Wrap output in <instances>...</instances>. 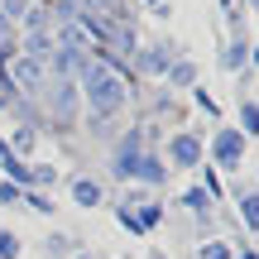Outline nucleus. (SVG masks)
Returning <instances> with one entry per match:
<instances>
[{
  "label": "nucleus",
  "instance_id": "f257e3e1",
  "mask_svg": "<svg viewBox=\"0 0 259 259\" xmlns=\"http://www.w3.org/2000/svg\"><path fill=\"white\" fill-rule=\"evenodd\" d=\"M77 92H82V115L92 130H106L111 120H120L130 96H135V82L120 77L115 67L96 63V58H82V67H77Z\"/></svg>",
  "mask_w": 259,
  "mask_h": 259
},
{
  "label": "nucleus",
  "instance_id": "f03ea898",
  "mask_svg": "<svg viewBox=\"0 0 259 259\" xmlns=\"http://www.w3.org/2000/svg\"><path fill=\"white\" fill-rule=\"evenodd\" d=\"M44 115L53 130H77L82 125V92H77V77H48L44 87Z\"/></svg>",
  "mask_w": 259,
  "mask_h": 259
},
{
  "label": "nucleus",
  "instance_id": "7ed1b4c3",
  "mask_svg": "<svg viewBox=\"0 0 259 259\" xmlns=\"http://www.w3.org/2000/svg\"><path fill=\"white\" fill-rule=\"evenodd\" d=\"M245 154H250V139H245L235 125L221 120V125L211 130V139H206V163H211L221 178H235V173H240V168H245Z\"/></svg>",
  "mask_w": 259,
  "mask_h": 259
},
{
  "label": "nucleus",
  "instance_id": "20e7f679",
  "mask_svg": "<svg viewBox=\"0 0 259 259\" xmlns=\"http://www.w3.org/2000/svg\"><path fill=\"white\" fill-rule=\"evenodd\" d=\"M158 154H163L168 173H192V168L206 158V139L197 135V130H173V135H163Z\"/></svg>",
  "mask_w": 259,
  "mask_h": 259
},
{
  "label": "nucleus",
  "instance_id": "39448f33",
  "mask_svg": "<svg viewBox=\"0 0 259 259\" xmlns=\"http://www.w3.org/2000/svg\"><path fill=\"white\" fill-rule=\"evenodd\" d=\"M149 154L144 135H139V125H130L125 135H115V149H111V178L115 183H135L139 173V158Z\"/></svg>",
  "mask_w": 259,
  "mask_h": 259
},
{
  "label": "nucleus",
  "instance_id": "423d86ee",
  "mask_svg": "<svg viewBox=\"0 0 259 259\" xmlns=\"http://www.w3.org/2000/svg\"><path fill=\"white\" fill-rule=\"evenodd\" d=\"M5 77H10V87H15V96H24V101H34V96H44V87H48V67L38 63V58H29V53H15L5 63Z\"/></svg>",
  "mask_w": 259,
  "mask_h": 259
},
{
  "label": "nucleus",
  "instance_id": "0eeeda50",
  "mask_svg": "<svg viewBox=\"0 0 259 259\" xmlns=\"http://www.w3.org/2000/svg\"><path fill=\"white\" fill-rule=\"evenodd\" d=\"M168 63H173V48L168 44H144V48H135V58H130V72H144V77H158V82H163Z\"/></svg>",
  "mask_w": 259,
  "mask_h": 259
},
{
  "label": "nucleus",
  "instance_id": "6e6552de",
  "mask_svg": "<svg viewBox=\"0 0 259 259\" xmlns=\"http://www.w3.org/2000/svg\"><path fill=\"white\" fill-rule=\"evenodd\" d=\"M67 192H72V202L82 206V211H96V206H106V183L92 173H72L67 178Z\"/></svg>",
  "mask_w": 259,
  "mask_h": 259
},
{
  "label": "nucleus",
  "instance_id": "1a4fd4ad",
  "mask_svg": "<svg viewBox=\"0 0 259 259\" xmlns=\"http://www.w3.org/2000/svg\"><path fill=\"white\" fill-rule=\"evenodd\" d=\"M231 197H235V221H240V231L245 235H259V187L235 183Z\"/></svg>",
  "mask_w": 259,
  "mask_h": 259
},
{
  "label": "nucleus",
  "instance_id": "9d476101",
  "mask_svg": "<svg viewBox=\"0 0 259 259\" xmlns=\"http://www.w3.org/2000/svg\"><path fill=\"white\" fill-rule=\"evenodd\" d=\"M168 206H178V211H187V216H216V202L206 197V187H197V183H187L178 197H168Z\"/></svg>",
  "mask_w": 259,
  "mask_h": 259
},
{
  "label": "nucleus",
  "instance_id": "9b49d317",
  "mask_svg": "<svg viewBox=\"0 0 259 259\" xmlns=\"http://www.w3.org/2000/svg\"><path fill=\"white\" fill-rule=\"evenodd\" d=\"M135 183H139V187H149V192L168 187V163H163V154H158V149H149V154L139 158V173H135Z\"/></svg>",
  "mask_w": 259,
  "mask_h": 259
},
{
  "label": "nucleus",
  "instance_id": "f8f14e48",
  "mask_svg": "<svg viewBox=\"0 0 259 259\" xmlns=\"http://www.w3.org/2000/svg\"><path fill=\"white\" fill-rule=\"evenodd\" d=\"M5 144H10V154H15V158L34 163V149H38V125H24V120H19V125L5 135Z\"/></svg>",
  "mask_w": 259,
  "mask_h": 259
},
{
  "label": "nucleus",
  "instance_id": "ddd939ff",
  "mask_svg": "<svg viewBox=\"0 0 259 259\" xmlns=\"http://www.w3.org/2000/svg\"><path fill=\"white\" fill-rule=\"evenodd\" d=\"M187 87H197V63H187V58H173L163 72V92H187Z\"/></svg>",
  "mask_w": 259,
  "mask_h": 259
},
{
  "label": "nucleus",
  "instance_id": "4468645a",
  "mask_svg": "<svg viewBox=\"0 0 259 259\" xmlns=\"http://www.w3.org/2000/svg\"><path fill=\"white\" fill-rule=\"evenodd\" d=\"M135 216H139V226H144V235H154V231H163V221H168V202L154 192L144 206H135Z\"/></svg>",
  "mask_w": 259,
  "mask_h": 259
},
{
  "label": "nucleus",
  "instance_id": "2eb2a0df",
  "mask_svg": "<svg viewBox=\"0 0 259 259\" xmlns=\"http://www.w3.org/2000/svg\"><path fill=\"white\" fill-rule=\"evenodd\" d=\"M53 29H34V34H24L19 38V53H29V58H38V63H48L53 58Z\"/></svg>",
  "mask_w": 259,
  "mask_h": 259
},
{
  "label": "nucleus",
  "instance_id": "dca6fc26",
  "mask_svg": "<svg viewBox=\"0 0 259 259\" xmlns=\"http://www.w3.org/2000/svg\"><path fill=\"white\" fill-rule=\"evenodd\" d=\"M221 67H226V72H250V38H245V34H235L231 44H226Z\"/></svg>",
  "mask_w": 259,
  "mask_h": 259
},
{
  "label": "nucleus",
  "instance_id": "f3484780",
  "mask_svg": "<svg viewBox=\"0 0 259 259\" xmlns=\"http://www.w3.org/2000/svg\"><path fill=\"white\" fill-rule=\"evenodd\" d=\"M192 178H197V187H206V197H211V202H216V206H221V202H226V178H221V173H216V168H211V163H206V158H202V163H197V168H192Z\"/></svg>",
  "mask_w": 259,
  "mask_h": 259
},
{
  "label": "nucleus",
  "instance_id": "a211bd4d",
  "mask_svg": "<svg viewBox=\"0 0 259 259\" xmlns=\"http://www.w3.org/2000/svg\"><path fill=\"white\" fill-rule=\"evenodd\" d=\"M235 130L245 139H259V101L254 96H240V111H235Z\"/></svg>",
  "mask_w": 259,
  "mask_h": 259
},
{
  "label": "nucleus",
  "instance_id": "6ab92c4d",
  "mask_svg": "<svg viewBox=\"0 0 259 259\" xmlns=\"http://www.w3.org/2000/svg\"><path fill=\"white\" fill-rule=\"evenodd\" d=\"M58 183H63V168H58V163H29V187H38V192H53Z\"/></svg>",
  "mask_w": 259,
  "mask_h": 259
},
{
  "label": "nucleus",
  "instance_id": "aec40b11",
  "mask_svg": "<svg viewBox=\"0 0 259 259\" xmlns=\"http://www.w3.org/2000/svg\"><path fill=\"white\" fill-rule=\"evenodd\" d=\"M197 259H235V245L226 240V235H206V240H197Z\"/></svg>",
  "mask_w": 259,
  "mask_h": 259
},
{
  "label": "nucleus",
  "instance_id": "412c9836",
  "mask_svg": "<svg viewBox=\"0 0 259 259\" xmlns=\"http://www.w3.org/2000/svg\"><path fill=\"white\" fill-rule=\"evenodd\" d=\"M187 96H192V111H197V115H206V120H216V125H221V106H216V96L206 92L202 82H197V87H187Z\"/></svg>",
  "mask_w": 259,
  "mask_h": 259
},
{
  "label": "nucleus",
  "instance_id": "4be33fe9",
  "mask_svg": "<svg viewBox=\"0 0 259 259\" xmlns=\"http://www.w3.org/2000/svg\"><path fill=\"white\" fill-rule=\"evenodd\" d=\"M19 206H29V211H38V216H58V202H53V192H38V187H24Z\"/></svg>",
  "mask_w": 259,
  "mask_h": 259
},
{
  "label": "nucleus",
  "instance_id": "5701e85b",
  "mask_svg": "<svg viewBox=\"0 0 259 259\" xmlns=\"http://www.w3.org/2000/svg\"><path fill=\"white\" fill-rule=\"evenodd\" d=\"M115 226H120L130 240H144V226H139V216L130 211V206H120V202H115Z\"/></svg>",
  "mask_w": 259,
  "mask_h": 259
},
{
  "label": "nucleus",
  "instance_id": "b1692460",
  "mask_svg": "<svg viewBox=\"0 0 259 259\" xmlns=\"http://www.w3.org/2000/svg\"><path fill=\"white\" fill-rule=\"evenodd\" d=\"M0 259H24V240L10 226H0Z\"/></svg>",
  "mask_w": 259,
  "mask_h": 259
},
{
  "label": "nucleus",
  "instance_id": "393cba45",
  "mask_svg": "<svg viewBox=\"0 0 259 259\" xmlns=\"http://www.w3.org/2000/svg\"><path fill=\"white\" fill-rule=\"evenodd\" d=\"M67 250H77V245H72V235H63V231H53V235H48V259H67Z\"/></svg>",
  "mask_w": 259,
  "mask_h": 259
},
{
  "label": "nucleus",
  "instance_id": "a878e982",
  "mask_svg": "<svg viewBox=\"0 0 259 259\" xmlns=\"http://www.w3.org/2000/svg\"><path fill=\"white\" fill-rule=\"evenodd\" d=\"M24 10H29V0H0V15H5L15 29H19V19H24Z\"/></svg>",
  "mask_w": 259,
  "mask_h": 259
},
{
  "label": "nucleus",
  "instance_id": "bb28decb",
  "mask_svg": "<svg viewBox=\"0 0 259 259\" xmlns=\"http://www.w3.org/2000/svg\"><path fill=\"white\" fill-rule=\"evenodd\" d=\"M19 197H24V187H15L10 178H0V206H19Z\"/></svg>",
  "mask_w": 259,
  "mask_h": 259
},
{
  "label": "nucleus",
  "instance_id": "cd10ccee",
  "mask_svg": "<svg viewBox=\"0 0 259 259\" xmlns=\"http://www.w3.org/2000/svg\"><path fill=\"white\" fill-rule=\"evenodd\" d=\"M235 259H259V250L254 245H235Z\"/></svg>",
  "mask_w": 259,
  "mask_h": 259
},
{
  "label": "nucleus",
  "instance_id": "c85d7f7f",
  "mask_svg": "<svg viewBox=\"0 0 259 259\" xmlns=\"http://www.w3.org/2000/svg\"><path fill=\"white\" fill-rule=\"evenodd\" d=\"M67 259H96L92 250H72V254H67Z\"/></svg>",
  "mask_w": 259,
  "mask_h": 259
},
{
  "label": "nucleus",
  "instance_id": "c756f323",
  "mask_svg": "<svg viewBox=\"0 0 259 259\" xmlns=\"http://www.w3.org/2000/svg\"><path fill=\"white\" fill-rule=\"evenodd\" d=\"M250 67H259V44H250Z\"/></svg>",
  "mask_w": 259,
  "mask_h": 259
},
{
  "label": "nucleus",
  "instance_id": "7c9ffc66",
  "mask_svg": "<svg viewBox=\"0 0 259 259\" xmlns=\"http://www.w3.org/2000/svg\"><path fill=\"white\" fill-rule=\"evenodd\" d=\"M0 111H10V96H5V92H0Z\"/></svg>",
  "mask_w": 259,
  "mask_h": 259
},
{
  "label": "nucleus",
  "instance_id": "2f4dec72",
  "mask_svg": "<svg viewBox=\"0 0 259 259\" xmlns=\"http://www.w3.org/2000/svg\"><path fill=\"white\" fill-rule=\"evenodd\" d=\"M245 10H254V15H259V0H245Z\"/></svg>",
  "mask_w": 259,
  "mask_h": 259
},
{
  "label": "nucleus",
  "instance_id": "473e14b6",
  "mask_svg": "<svg viewBox=\"0 0 259 259\" xmlns=\"http://www.w3.org/2000/svg\"><path fill=\"white\" fill-rule=\"evenodd\" d=\"M144 5H149V10H154V5H163V0H144Z\"/></svg>",
  "mask_w": 259,
  "mask_h": 259
}]
</instances>
